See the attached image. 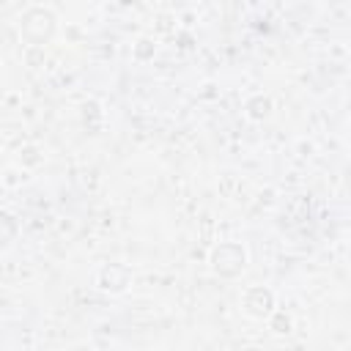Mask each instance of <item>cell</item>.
<instances>
[{
  "label": "cell",
  "instance_id": "1",
  "mask_svg": "<svg viewBox=\"0 0 351 351\" xmlns=\"http://www.w3.org/2000/svg\"><path fill=\"white\" fill-rule=\"evenodd\" d=\"M214 269L225 274H236L239 269H244V250L239 244H222L214 252Z\"/></svg>",
  "mask_w": 351,
  "mask_h": 351
}]
</instances>
